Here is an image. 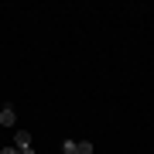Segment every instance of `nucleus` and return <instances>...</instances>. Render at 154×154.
Masks as SVG:
<instances>
[{
  "instance_id": "1",
  "label": "nucleus",
  "mask_w": 154,
  "mask_h": 154,
  "mask_svg": "<svg viewBox=\"0 0 154 154\" xmlns=\"http://www.w3.org/2000/svg\"><path fill=\"white\" fill-rule=\"evenodd\" d=\"M14 147L21 151V154H34V147H31V134H28V130H17V134H14Z\"/></svg>"
},
{
  "instance_id": "4",
  "label": "nucleus",
  "mask_w": 154,
  "mask_h": 154,
  "mask_svg": "<svg viewBox=\"0 0 154 154\" xmlns=\"http://www.w3.org/2000/svg\"><path fill=\"white\" fill-rule=\"evenodd\" d=\"M0 154H21L17 147H0Z\"/></svg>"
},
{
  "instance_id": "3",
  "label": "nucleus",
  "mask_w": 154,
  "mask_h": 154,
  "mask_svg": "<svg viewBox=\"0 0 154 154\" xmlns=\"http://www.w3.org/2000/svg\"><path fill=\"white\" fill-rule=\"evenodd\" d=\"M72 154H93V144H89V140H75V151H72Z\"/></svg>"
},
{
  "instance_id": "2",
  "label": "nucleus",
  "mask_w": 154,
  "mask_h": 154,
  "mask_svg": "<svg viewBox=\"0 0 154 154\" xmlns=\"http://www.w3.org/2000/svg\"><path fill=\"white\" fill-rule=\"evenodd\" d=\"M14 123H17L14 106H4V110H0V127H14Z\"/></svg>"
}]
</instances>
